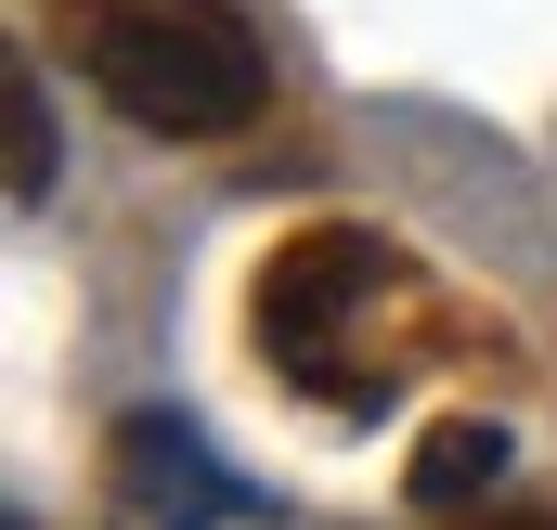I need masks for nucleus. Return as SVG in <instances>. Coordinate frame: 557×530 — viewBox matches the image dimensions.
I'll list each match as a JSON object with an SVG mask.
<instances>
[{
  "instance_id": "1",
  "label": "nucleus",
  "mask_w": 557,
  "mask_h": 530,
  "mask_svg": "<svg viewBox=\"0 0 557 530\" xmlns=\"http://www.w3.org/2000/svg\"><path fill=\"white\" fill-rule=\"evenodd\" d=\"M247 337H260L273 376H298V401L389 414L403 376H416V337H428V272L363 220H311V234H285L260 260Z\"/></svg>"
},
{
  "instance_id": "2",
  "label": "nucleus",
  "mask_w": 557,
  "mask_h": 530,
  "mask_svg": "<svg viewBox=\"0 0 557 530\" xmlns=\"http://www.w3.org/2000/svg\"><path fill=\"white\" fill-rule=\"evenodd\" d=\"M52 39L156 142H221L273 104V52L234 0H52Z\"/></svg>"
},
{
  "instance_id": "3",
  "label": "nucleus",
  "mask_w": 557,
  "mask_h": 530,
  "mask_svg": "<svg viewBox=\"0 0 557 530\" xmlns=\"http://www.w3.org/2000/svg\"><path fill=\"white\" fill-rule=\"evenodd\" d=\"M234 505H247V492H234V466H221L195 427L131 414V427L104 440V530H221Z\"/></svg>"
},
{
  "instance_id": "4",
  "label": "nucleus",
  "mask_w": 557,
  "mask_h": 530,
  "mask_svg": "<svg viewBox=\"0 0 557 530\" xmlns=\"http://www.w3.org/2000/svg\"><path fill=\"white\" fill-rule=\"evenodd\" d=\"M493 479H506V427H493V414H441L416 440V479H403V492H416V505H480Z\"/></svg>"
},
{
  "instance_id": "5",
  "label": "nucleus",
  "mask_w": 557,
  "mask_h": 530,
  "mask_svg": "<svg viewBox=\"0 0 557 530\" xmlns=\"http://www.w3.org/2000/svg\"><path fill=\"white\" fill-rule=\"evenodd\" d=\"M0 142H13V207H39V194H52V104H39L26 65H13V91H0Z\"/></svg>"
},
{
  "instance_id": "6",
  "label": "nucleus",
  "mask_w": 557,
  "mask_h": 530,
  "mask_svg": "<svg viewBox=\"0 0 557 530\" xmlns=\"http://www.w3.org/2000/svg\"><path fill=\"white\" fill-rule=\"evenodd\" d=\"M480 530H557V518H545V505H506V518H480Z\"/></svg>"
}]
</instances>
